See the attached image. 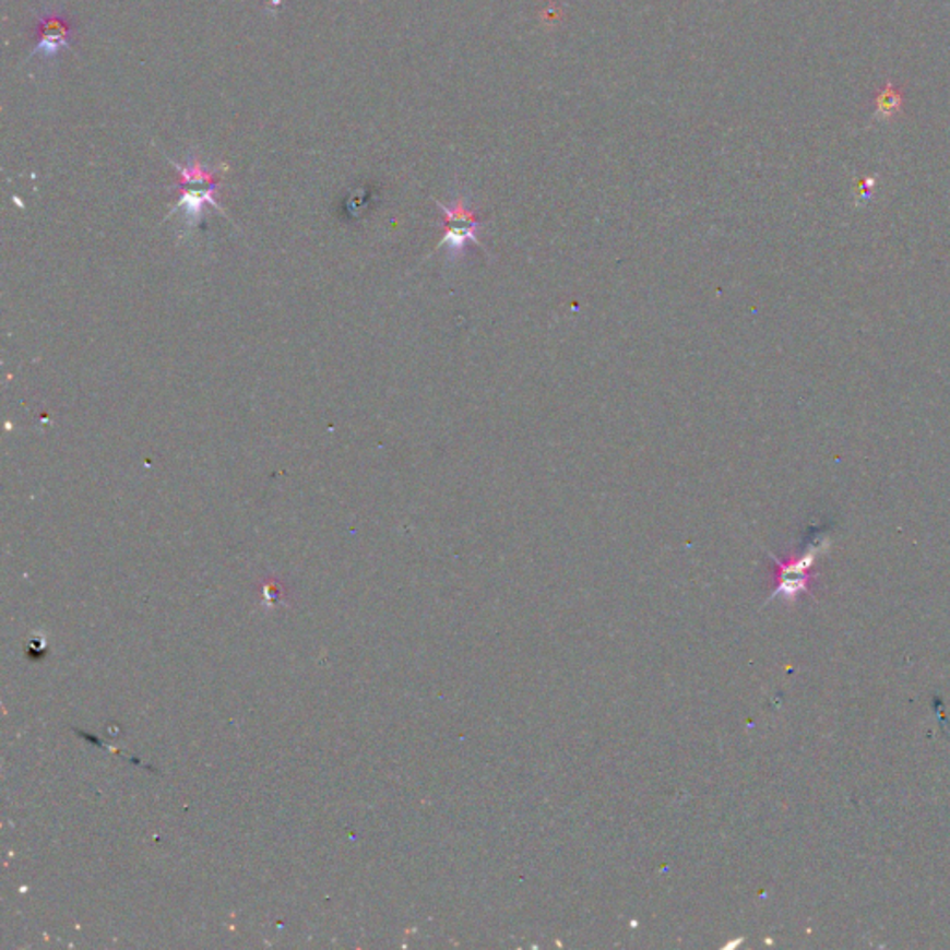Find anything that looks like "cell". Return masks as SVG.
I'll return each instance as SVG.
<instances>
[{
    "mask_svg": "<svg viewBox=\"0 0 950 950\" xmlns=\"http://www.w3.org/2000/svg\"><path fill=\"white\" fill-rule=\"evenodd\" d=\"M175 167L182 179L180 180L182 195H180L179 203L175 204L174 212L177 209H185L186 219H188L190 227H193L201 219L206 204H212V206H216L217 211L223 212L222 204L217 203L216 198H214L217 188V175L214 171L204 169L198 161L190 162L188 166L175 164Z\"/></svg>",
    "mask_w": 950,
    "mask_h": 950,
    "instance_id": "1",
    "label": "cell"
},
{
    "mask_svg": "<svg viewBox=\"0 0 950 950\" xmlns=\"http://www.w3.org/2000/svg\"><path fill=\"white\" fill-rule=\"evenodd\" d=\"M442 214H444V236L439 241L437 249H448L450 254L458 257L463 253L464 247L468 244L483 249L482 240H479V222L475 217L474 212L470 211L468 204L463 198L458 199L451 206H446L444 203L437 201Z\"/></svg>",
    "mask_w": 950,
    "mask_h": 950,
    "instance_id": "2",
    "label": "cell"
},
{
    "mask_svg": "<svg viewBox=\"0 0 950 950\" xmlns=\"http://www.w3.org/2000/svg\"><path fill=\"white\" fill-rule=\"evenodd\" d=\"M69 47V26L58 15H47L39 26V44L34 55L55 56L58 50Z\"/></svg>",
    "mask_w": 950,
    "mask_h": 950,
    "instance_id": "3",
    "label": "cell"
}]
</instances>
